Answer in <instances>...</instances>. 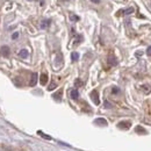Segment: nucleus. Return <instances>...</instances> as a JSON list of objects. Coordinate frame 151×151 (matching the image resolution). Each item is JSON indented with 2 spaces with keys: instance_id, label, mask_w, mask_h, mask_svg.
<instances>
[{
  "instance_id": "obj_6",
  "label": "nucleus",
  "mask_w": 151,
  "mask_h": 151,
  "mask_svg": "<svg viewBox=\"0 0 151 151\" xmlns=\"http://www.w3.org/2000/svg\"><path fill=\"white\" fill-rule=\"evenodd\" d=\"M1 53L4 56H8L9 55V48L8 47H3L1 48Z\"/></svg>"
},
{
  "instance_id": "obj_8",
  "label": "nucleus",
  "mask_w": 151,
  "mask_h": 151,
  "mask_svg": "<svg viewBox=\"0 0 151 151\" xmlns=\"http://www.w3.org/2000/svg\"><path fill=\"white\" fill-rule=\"evenodd\" d=\"M50 24V20H44V21H42V23H41V28H47L48 26Z\"/></svg>"
},
{
  "instance_id": "obj_4",
  "label": "nucleus",
  "mask_w": 151,
  "mask_h": 151,
  "mask_svg": "<svg viewBox=\"0 0 151 151\" xmlns=\"http://www.w3.org/2000/svg\"><path fill=\"white\" fill-rule=\"evenodd\" d=\"M78 97H79V93H78L77 90H72V91H71V98H72L73 100H77Z\"/></svg>"
},
{
  "instance_id": "obj_15",
  "label": "nucleus",
  "mask_w": 151,
  "mask_h": 151,
  "mask_svg": "<svg viewBox=\"0 0 151 151\" xmlns=\"http://www.w3.org/2000/svg\"><path fill=\"white\" fill-rule=\"evenodd\" d=\"M18 36H19V34H18V33H15V34L13 35V39H18Z\"/></svg>"
},
{
  "instance_id": "obj_12",
  "label": "nucleus",
  "mask_w": 151,
  "mask_h": 151,
  "mask_svg": "<svg viewBox=\"0 0 151 151\" xmlns=\"http://www.w3.org/2000/svg\"><path fill=\"white\" fill-rule=\"evenodd\" d=\"M56 86H57V85H56L55 83H51V84H50V86L48 87V91H53V90H55V89H56Z\"/></svg>"
},
{
  "instance_id": "obj_2",
  "label": "nucleus",
  "mask_w": 151,
  "mask_h": 151,
  "mask_svg": "<svg viewBox=\"0 0 151 151\" xmlns=\"http://www.w3.org/2000/svg\"><path fill=\"white\" fill-rule=\"evenodd\" d=\"M37 83V73H33L32 74V79H30V86H35Z\"/></svg>"
},
{
  "instance_id": "obj_1",
  "label": "nucleus",
  "mask_w": 151,
  "mask_h": 151,
  "mask_svg": "<svg viewBox=\"0 0 151 151\" xmlns=\"http://www.w3.org/2000/svg\"><path fill=\"white\" fill-rule=\"evenodd\" d=\"M91 98H92L93 102H94L95 105H99V104H100V101H99V95H98V92H97V91H93V92L91 93Z\"/></svg>"
},
{
  "instance_id": "obj_18",
  "label": "nucleus",
  "mask_w": 151,
  "mask_h": 151,
  "mask_svg": "<svg viewBox=\"0 0 151 151\" xmlns=\"http://www.w3.org/2000/svg\"><path fill=\"white\" fill-rule=\"evenodd\" d=\"M30 1H32V0H30Z\"/></svg>"
},
{
  "instance_id": "obj_9",
  "label": "nucleus",
  "mask_w": 151,
  "mask_h": 151,
  "mask_svg": "<svg viewBox=\"0 0 151 151\" xmlns=\"http://www.w3.org/2000/svg\"><path fill=\"white\" fill-rule=\"evenodd\" d=\"M71 58H72L73 62L78 60V58H79V54H78V53H72V54H71Z\"/></svg>"
},
{
  "instance_id": "obj_13",
  "label": "nucleus",
  "mask_w": 151,
  "mask_h": 151,
  "mask_svg": "<svg viewBox=\"0 0 151 151\" xmlns=\"http://www.w3.org/2000/svg\"><path fill=\"white\" fill-rule=\"evenodd\" d=\"M133 12H134V8H133V7H130L129 9H125V11H124V14H125V15H127V14H131Z\"/></svg>"
},
{
  "instance_id": "obj_3",
  "label": "nucleus",
  "mask_w": 151,
  "mask_h": 151,
  "mask_svg": "<svg viewBox=\"0 0 151 151\" xmlns=\"http://www.w3.org/2000/svg\"><path fill=\"white\" fill-rule=\"evenodd\" d=\"M40 81H41V84H42V85H45V84L48 83V76H47L45 73L41 74V77H40Z\"/></svg>"
},
{
  "instance_id": "obj_14",
  "label": "nucleus",
  "mask_w": 151,
  "mask_h": 151,
  "mask_svg": "<svg viewBox=\"0 0 151 151\" xmlns=\"http://www.w3.org/2000/svg\"><path fill=\"white\" fill-rule=\"evenodd\" d=\"M146 55H148V56H151V47H149V48L146 49Z\"/></svg>"
},
{
  "instance_id": "obj_7",
  "label": "nucleus",
  "mask_w": 151,
  "mask_h": 151,
  "mask_svg": "<svg viewBox=\"0 0 151 151\" xmlns=\"http://www.w3.org/2000/svg\"><path fill=\"white\" fill-rule=\"evenodd\" d=\"M108 63H109L110 65H116V58L113 57V56H110V57L108 58Z\"/></svg>"
},
{
  "instance_id": "obj_10",
  "label": "nucleus",
  "mask_w": 151,
  "mask_h": 151,
  "mask_svg": "<svg viewBox=\"0 0 151 151\" xmlns=\"http://www.w3.org/2000/svg\"><path fill=\"white\" fill-rule=\"evenodd\" d=\"M62 93H63V91L60 90V91H58L57 93H55L53 97H54L55 99H57V100H60V95H62Z\"/></svg>"
},
{
  "instance_id": "obj_11",
  "label": "nucleus",
  "mask_w": 151,
  "mask_h": 151,
  "mask_svg": "<svg viewBox=\"0 0 151 151\" xmlns=\"http://www.w3.org/2000/svg\"><path fill=\"white\" fill-rule=\"evenodd\" d=\"M95 123H101V124H104V125L107 124L106 120H104V119H98V120H95Z\"/></svg>"
},
{
  "instance_id": "obj_17",
  "label": "nucleus",
  "mask_w": 151,
  "mask_h": 151,
  "mask_svg": "<svg viewBox=\"0 0 151 151\" xmlns=\"http://www.w3.org/2000/svg\"><path fill=\"white\" fill-rule=\"evenodd\" d=\"M76 85H81V83L79 80H77V81H76Z\"/></svg>"
},
{
  "instance_id": "obj_16",
  "label": "nucleus",
  "mask_w": 151,
  "mask_h": 151,
  "mask_svg": "<svg viewBox=\"0 0 151 151\" xmlns=\"http://www.w3.org/2000/svg\"><path fill=\"white\" fill-rule=\"evenodd\" d=\"M91 1H93V3H95V4H98V3H100V0H91Z\"/></svg>"
},
{
  "instance_id": "obj_5",
  "label": "nucleus",
  "mask_w": 151,
  "mask_h": 151,
  "mask_svg": "<svg viewBox=\"0 0 151 151\" xmlns=\"http://www.w3.org/2000/svg\"><path fill=\"white\" fill-rule=\"evenodd\" d=\"M19 55H20V57H22V58H27L28 57V51L26 49H22L21 51L19 53Z\"/></svg>"
}]
</instances>
